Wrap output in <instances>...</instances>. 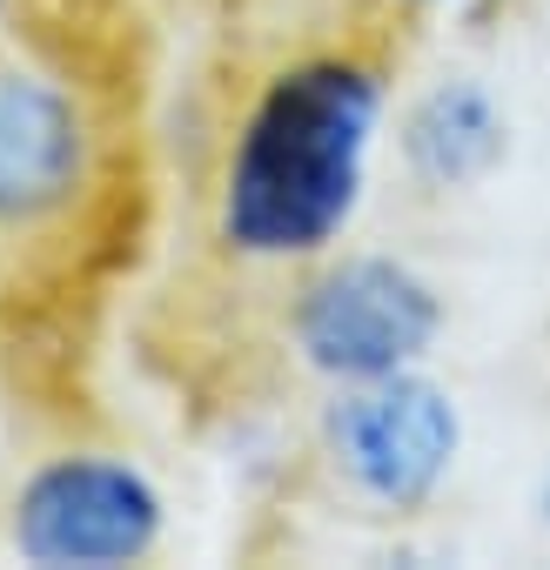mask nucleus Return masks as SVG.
<instances>
[{
  "instance_id": "nucleus-5",
  "label": "nucleus",
  "mask_w": 550,
  "mask_h": 570,
  "mask_svg": "<svg viewBox=\"0 0 550 570\" xmlns=\"http://www.w3.org/2000/svg\"><path fill=\"white\" fill-rule=\"evenodd\" d=\"M101 188V121L81 81L28 48H0V235L68 228Z\"/></svg>"
},
{
  "instance_id": "nucleus-3",
  "label": "nucleus",
  "mask_w": 550,
  "mask_h": 570,
  "mask_svg": "<svg viewBox=\"0 0 550 570\" xmlns=\"http://www.w3.org/2000/svg\"><path fill=\"white\" fill-rule=\"evenodd\" d=\"M161 543L168 490L128 450H48L8 490V550L28 570H135Z\"/></svg>"
},
{
  "instance_id": "nucleus-9",
  "label": "nucleus",
  "mask_w": 550,
  "mask_h": 570,
  "mask_svg": "<svg viewBox=\"0 0 550 570\" xmlns=\"http://www.w3.org/2000/svg\"><path fill=\"white\" fill-rule=\"evenodd\" d=\"M537 517H543V530H550V476L537 483Z\"/></svg>"
},
{
  "instance_id": "nucleus-6",
  "label": "nucleus",
  "mask_w": 550,
  "mask_h": 570,
  "mask_svg": "<svg viewBox=\"0 0 550 570\" xmlns=\"http://www.w3.org/2000/svg\"><path fill=\"white\" fill-rule=\"evenodd\" d=\"M510 155V115L477 75H436L396 115V161L423 195H470Z\"/></svg>"
},
{
  "instance_id": "nucleus-2",
  "label": "nucleus",
  "mask_w": 550,
  "mask_h": 570,
  "mask_svg": "<svg viewBox=\"0 0 550 570\" xmlns=\"http://www.w3.org/2000/svg\"><path fill=\"white\" fill-rule=\"evenodd\" d=\"M443 289L390 248H330L303 262V282L283 309L289 356L323 390L423 370L443 343Z\"/></svg>"
},
{
  "instance_id": "nucleus-1",
  "label": "nucleus",
  "mask_w": 550,
  "mask_h": 570,
  "mask_svg": "<svg viewBox=\"0 0 550 570\" xmlns=\"http://www.w3.org/2000/svg\"><path fill=\"white\" fill-rule=\"evenodd\" d=\"M383 128L390 75L370 55L323 48L283 61L228 135L215 242L248 268H303L343 248L370 208Z\"/></svg>"
},
{
  "instance_id": "nucleus-8",
  "label": "nucleus",
  "mask_w": 550,
  "mask_h": 570,
  "mask_svg": "<svg viewBox=\"0 0 550 570\" xmlns=\"http://www.w3.org/2000/svg\"><path fill=\"white\" fill-rule=\"evenodd\" d=\"M403 8H416V14H443V8H470V0H403Z\"/></svg>"
},
{
  "instance_id": "nucleus-4",
  "label": "nucleus",
  "mask_w": 550,
  "mask_h": 570,
  "mask_svg": "<svg viewBox=\"0 0 550 570\" xmlns=\"http://www.w3.org/2000/svg\"><path fill=\"white\" fill-rule=\"evenodd\" d=\"M316 456L336 490L376 517H423L463 463V403L423 370L343 383L316 410Z\"/></svg>"
},
{
  "instance_id": "nucleus-7",
  "label": "nucleus",
  "mask_w": 550,
  "mask_h": 570,
  "mask_svg": "<svg viewBox=\"0 0 550 570\" xmlns=\"http://www.w3.org/2000/svg\"><path fill=\"white\" fill-rule=\"evenodd\" d=\"M21 14H28V0H0V48H14V35H21Z\"/></svg>"
}]
</instances>
